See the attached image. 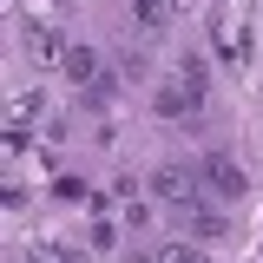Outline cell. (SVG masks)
Segmentation results:
<instances>
[{
  "mask_svg": "<svg viewBox=\"0 0 263 263\" xmlns=\"http://www.w3.org/2000/svg\"><path fill=\"white\" fill-rule=\"evenodd\" d=\"M184 230H191V237H224V224H217V217H211V211H184Z\"/></svg>",
  "mask_w": 263,
  "mask_h": 263,
  "instance_id": "ba28073f",
  "label": "cell"
},
{
  "mask_svg": "<svg viewBox=\"0 0 263 263\" xmlns=\"http://www.w3.org/2000/svg\"><path fill=\"white\" fill-rule=\"evenodd\" d=\"M66 79H72V86L86 92L92 79H105V60H99L92 46H72V53H66Z\"/></svg>",
  "mask_w": 263,
  "mask_h": 263,
  "instance_id": "5b68a950",
  "label": "cell"
},
{
  "mask_svg": "<svg viewBox=\"0 0 263 263\" xmlns=\"http://www.w3.org/2000/svg\"><path fill=\"white\" fill-rule=\"evenodd\" d=\"M204 178H211V191H224V197H243V191H250V171L230 158V152H211V158H204Z\"/></svg>",
  "mask_w": 263,
  "mask_h": 263,
  "instance_id": "3957f363",
  "label": "cell"
},
{
  "mask_svg": "<svg viewBox=\"0 0 263 263\" xmlns=\"http://www.w3.org/2000/svg\"><path fill=\"white\" fill-rule=\"evenodd\" d=\"M152 105H158V119H197L204 112V79H164L158 92H152Z\"/></svg>",
  "mask_w": 263,
  "mask_h": 263,
  "instance_id": "7a4b0ae2",
  "label": "cell"
},
{
  "mask_svg": "<svg viewBox=\"0 0 263 263\" xmlns=\"http://www.w3.org/2000/svg\"><path fill=\"white\" fill-rule=\"evenodd\" d=\"M152 191H158L171 211H191L197 197H204V164H164L158 178H152Z\"/></svg>",
  "mask_w": 263,
  "mask_h": 263,
  "instance_id": "6da1fadb",
  "label": "cell"
},
{
  "mask_svg": "<svg viewBox=\"0 0 263 263\" xmlns=\"http://www.w3.org/2000/svg\"><path fill=\"white\" fill-rule=\"evenodd\" d=\"M164 20H171V7H164V0H132V27L145 33V40H158Z\"/></svg>",
  "mask_w": 263,
  "mask_h": 263,
  "instance_id": "8992f818",
  "label": "cell"
},
{
  "mask_svg": "<svg viewBox=\"0 0 263 263\" xmlns=\"http://www.w3.org/2000/svg\"><path fill=\"white\" fill-rule=\"evenodd\" d=\"M164 7H171V13H184V7H191V0H164Z\"/></svg>",
  "mask_w": 263,
  "mask_h": 263,
  "instance_id": "9c48e42d",
  "label": "cell"
},
{
  "mask_svg": "<svg viewBox=\"0 0 263 263\" xmlns=\"http://www.w3.org/2000/svg\"><path fill=\"white\" fill-rule=\"evenodd\" d=\"M152 263H204V250H197V243H158Z\"/></svg>",
  "mask_w": 263,
  "mask_h": 263,
  "instance_id": "52a82bcc",
  "label": "cell"
},
{
  "mask_svg": "<svg viewBox=\"0 0 263 263\" xmlns=\"http://www.w3.org/2000/svg\"><path fill=\"white\" fill-rule=\"evenodd\" d=\"M27 53H33L40 66H66V53H72V46L60 40V27H27Z\"/></svg>",
  "mask_w": 263,
  "mask_h": 263,
  "instance_id": "277c9868",
  "label": "cell"
}]
</instances>
